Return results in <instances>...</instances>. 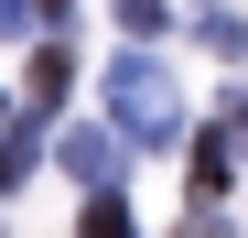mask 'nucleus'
<instances>
[{
  "label": "nucleus",
  "mask_w": 248,
  "mask_h": 238,
  "mask_svg": "<svg viewBox=\"0 0 248 238\" xmlns=\"http://www.w3.org/2000/svg\"><path fill=\"white\" fill-rule=\"evenodd\" d=\"M108 119H119V141H173V76H162L151 54H119V76H108Z\"/></svg>",
  "instance_id": "obj_1"
},
{
  "label": "nucleus",
  "mask_w": 248,
  "mask_h": 238,
  "mask_svg": "<svg viewBox=\"0 0 248 238\" xmlns=\"http://www.w3.org/2000/svg\"><path fill=\"white\" fill-rule=\"evenodd\" d=\"M44 108H65V54H54V44L32 54V119H44Z\"/></svg>",
  "instance_id": "obj_2"
},
{
  "label": "nucleus",
  "mask_w": 248,
  "mask_h": 238,
  "mask_svg": "<svg viewBox=\"0 0 248 238\" xmlns=\"http://www.w3.org/2000/svg\"><path fill=\"white\" fill-rule=\"evenodd\" d=\"M87 238H130V206H119V195H108V184L87 195Z\"/></svg>",
  "instance_id": "obj_3"
},
{
  "label": "nucleus",
  "mask_w": 248,
  "mask_h": 238,
  "mask_svg": "<svg viewBox=\"0 0 248 238\" xmlns=\"http://www.w3.org/2000/svg\"><path fill=\"white\" fill-rule=\"evenodd\" d=\"M65 163L87 173V184H108V141H97V130H76V141H65Z\"/></svg>",
  "instance_id": "obj_4"
},
{
  "label": "nucleus",
  "mask_w": 248,
  "mask_h": 238,
  "mask_svg": "<svg viewBox=\"0 0 248 238\" xmlns=\"http://www.w3.org/2000/svg\"><path fill=\"white\" fill-rule=\"evenodd\" d=\"M22 173H32V141H0V195H11Z\"/></svg>",
  "instance_id": "obj_5"
},
{
  "label": "nucleus",
  "mask_w": 248,
  "mask_h": 238,
  "mask_svg": "<svg viewBox=\"0 0 248 238\" xmlns=\"http://www.w3.org/2000/svg\"><path fill=\"white\" fill-rule=\"evenodd\" d=\"M119 22H130V33H162V0H119Z\"/></svg>",
  "instance_id": "obj_6"
}]
</instances>
